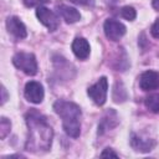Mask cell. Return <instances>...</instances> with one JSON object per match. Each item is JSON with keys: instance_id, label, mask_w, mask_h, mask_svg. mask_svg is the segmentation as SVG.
<instances>
[{"instance_id": "cell-18", "label": "cell", "mask_w": 159, "mask_h": 159, "mask_svg": "<svg viewBox=\"0 0 159 159\" xmlns=\"http://www.w3.org/2000/svg\"><path fill=\"white\" fill-rule=\"evenodd\" d=\"M73 4L77 5H83V6H93L94 5V0H70Z\"/></svg>"}, {"instance_id": "cell-5", "label": "cell", "mask_w": 159, "mask_h": 159, "mask_svg": "<svg viewBox=\"0 0 159 159\" xmlns=\"http://www.w3.org/2000/svg\"><path fill=\"white\" fill-rule=\"evenodd\" d=\"M36 16L40 20V22L48 29V31H56L60 26V20L57 15L45 6H39L36 9Z\"/></svg>"}, {"instance_id": "cell-21", "label": "cell", "mask_w": 159, "mask_h": 159, "mask_svg": "<svg viewBox=\"0 0 159 159\" xmlns=\"http://www.w3.org/2000/svg\"><path fill=\"white\" fill-rule=\"evenodd\" d=\"M1 91H2V103H4L6 101V91H5V87H2Z\"/></svg>"}, {"instance_id": "cell-19", "label": "cell", "mask_w": 159, "mask_h": 159, "mask_svg": "<svg viewBox=\"0 0 159 159\" xmlns=\"http://www.w3.org/2000/svg\"><path fill=\"white\" fill-rule=\"evenodd\" d=\"M101 157H113V158H117L118 155H117V153H114L112 149H109V148H107V149H104L103 152H102V154H101Z\"/></svg>"}, {"instance_id": "cell-15", "label": "cell", "mask_w": 159, "mask_h": 159, "mask_svg": "<svg viewBox=\"0 0 159 159\" xmlns=\"http://www.w3.org/2000/svg\"><path fill=\"white\" fill-rule=\"evenodd\" d=\"M0 137H1V139H4L6 135H7V133L10 132V128H11V123L5 118V117H2L1 118V122H0Z\"/></svg>"}, {"instance_id": "cell-16", "label": "cell", "mask_w": 159, "mask_h": 159, "mask_svg": "<svg viewBox=\"0 0 159 159\" xmlns=\"http://www.w3.org/2000/svg\"><path fill=\"white\" fill-rule=\"evenodd\" d=\"M50 0H24V4L27 7H32V6H41L42 4L48 2Z\"/></svg>"}, {"instance_id": "cell-7", "label": "cell", "mask_w": 159, "mask_h": 159, "mask_svg": "<svg viewBox=\"0 0 159 159\" xmlns=\"http://www.w3.org/2000/svg\"><path fill=\"white\" fill-rule=\"evenodd\" d=\"M25 97L31 103H41L43 99V87L40 82L30 81L25 86Z\"/></svg>"}, {"instance_id": "cell-14", "label": "cell", "mask_w": 159, "mask_h": 159, "mask_svg": "<svg viewBox=\"0 0 159 159\" xmlns=\"http://www.w3.org/2000/svg\"><path fill=\"white\" fill-rule=\"evenodd\" d=\"M120 15H122V17H124L125 20L132 21V20L135 19L137 12H135V10H134L132 6H124V7L120 10Z\"/></svg>"}, {"instance_id": "cell-13", "label": "cell", "mask_w": 159, "mask_h": 159, "mask_svg": "<svg viewBox=\"0 0 159 159\" xmlns=\"http://www.w3.org/2000/svg\"><path fill=\"white\" fill-rule=\"evenodd\" d=\"M145 106L154 113H159V93L150 94L145 98Z\"/></svg>"}, {"instance_id": "cell-3", "label": "cell", "mask_w": 159, "mask_h": 159, "mask_svg": "<svg viewBox=\"0 0 159 159\" xmlns=\"http://www.w3.org/2000/svg\"><path fill=\"white\" fill-rule=\"evenodd\" d=\"M12 63L15 65V67L21 70L26 75L34 76L37 73V62L36 57L32 53L19 52L12 57Z\"/></svg>"}, {"instance_id": "cell-2", "label": "cell", "mask_w": 159, "mask_h": 159, "mask_svg": "<svg viewBox=\"0 0 159 159\" xmlns=\"http://www.w3.org/2000/svg\"><path fill=\"white\" fill-rule=\"evenodd\" d=\"M55 112L62 118V127L65 132L72 137L77 138L81 132V109L76 103L58 99L53 103Z\"/></svg>"}, {"instance_id": "cell-17", "label": "cell", "mask_w": 159, "mask_h": 159, "mask_svg": "<svg viewBox=\"0 0 159 159\" xmlns=\"http://www.w3.org/2000/svg\"><path fill=\"white\" fill-rule=\"evenodd\" d=\"M150 34H152L153 37H155V39L159 40V19L153 24V26L150 29Z\"/></svg>"}, {"instance_id": "cell-12", "label": "cell", "mask_w": 159, "mask_h": 159, "mask_svg": "<svg viewBox=\"0 0 159 159\" xmlns=\"http://www.w3.org/2000/svg\"><path fill=\"white\" fill-rule=\"evenodd\" d=\"M154 145H155V143L152 139L140 138V137H135V135H133V138H132V147L138 152H144V153L150 152Z\"/></svg>"}, {"instance_id": "cell-1", "label": "cell", "mask_w": 159, "mask_h": 159, "mask_svg": "<svg viewBox=\"0 0 159 159\" xmlns=\"http://www.w3.org/2000/svg\"><path fill=\"white\" fill-rule=\"evenodd\" d=\"M26 123L29 127V138L26 143V149L31 152L47 150L52 142V129L47 124L45 117L32 111L26 117Z\"/></svg>"}, {"instance_id": "cell-8", "label": "cell", "mask_w": 159, "mask_h": 159, "mask_svg": "<svg viewBox=\"0 0 159 159\" xmlns=\"http://www.w3.org/2000/svg\"><path fill=\"white\" fill-rule=\"evenodd\" d=\"M139 87L143 91H153L159 88V73L155 71H145L139 77Z\"/></svg>"}, {"instance_id": "cell-11", "label": "cell", "mask_w": 159, "mask_h": 159, "mask_svg": "<svg viewBox=\"0 0 159 159\" xmlns=\"http://www.w3.org/2000/svg\"><path fill=\"white\" fill-rule=\"evenodd\" d=\"M57 10L61 14V16L66 20V22H68V24L77 22L81 19L80 12L75 7H71L68 5H60V6H57Z\"/></svg>"}, {"instance_id": "cell-10", "label": "cell", "mask_w": 159, "mask_h": 159, "mask_svg": "<svg viewBox=\"0 0 159 159\" xmlns=\"http://www.w3.org/2000/svg\"><path fill=\"white\" fill-rule=\"evenodd\" d=\"M72 51H73V53L77 58L86 60L89 56V52H91L88 41L83 37H76L72 42Z\"/></svg>"}, {"instance_id": "cell-6", "label": "cell", "mask_w": 159, "mask_h": 159, "mask_svg": "<svg viewBox=\"0 0 159 159\" xmlns=\"http://www.w3.org/2000/svg\"><path fill=\"white\" fill-rule=\"evenodd\" d=\"M103 30L107 39H109L111 41H118L125 34V26L114 19H107L104 21Z\"/></svg>"}, {"instance_id": "cell-9", "label": "cell", "mask_w": 159, "mask_h": 159, "mask_svg": "<svg viewBox=\"0 0 159 159\" xmlns=\"http://www.w3.org/2000/svg\"><path fill=\"white\" fill-rule=\"evenodd\" d=\"M6 29L11 35H14L17 39H25L27 36V31H26V27H25L24 22L16 16L7 17Z\"/></svg>"}, {"instance_id": "cell-20", "label": "cell", "mask_w": 159, "mask_h": 159, "mask_svg": "<svg viewBox=\"0 0 159 159\" xmlns=\"http://www.w3.org/2000/svg\"><path fill=\"white\" fill-rule=\"evenodd\" d=\"M152 5H153V7H154L155 10L159 11V0H153V1H152Z\"/></svg>"}, {"instance_id": "cell-4", "label": "cell", "mask_w": 159, "mask_h": 159, "mask_svg": "<svg viewBox=\"0 0 159 159\" xmlns=\"http://www.w3.org/2000/svg\"><path fill=\"white\" fill-rule=\"evenodd\" d=\"M87 93L96 104H98V106L104 104V102L107 99V93H108V81H107V78L101 77L94 84H92L88 88Z\"/></svg>"}]
</instances>
